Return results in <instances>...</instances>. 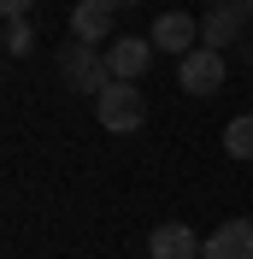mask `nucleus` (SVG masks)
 Returning a JSON list of instances; mask_svg holds the SVG:
<instances>
[{
	"label": "nucleus",
	"mask_w": 253,
	"mask_h": 259,
	"mask_svg": "<svg viewBox=\"0 0 253 259\" xmlns=\"http://www.w3.org/2000/svg\"><path fill=\"white\" fill-rule=\"evenodd\" d=\"M200 259H253V218H224L206 236Z\"/></svg>",
	"instance_id": "0eeeda50"
},
{
	"label": "nucleus",
	"mask_w": 253,
	"mask_h": 259,
	"mask_svg": "<svg viewBox=\"0 0 253 259\" xmlns=\"http://www.w3.org/2000/svg\"><path fill=\"white\" fill-rule=\"evenodd\" d=\"M212 6H241V0H212Z\"/></svg>",
	"instance_id": "2eb2a0df"
},
{
	"label": "nucleus",
	"mask_w": 253,
	"mask_h": 259,
	"mask_svg": "<svg viewBox=\"0 0 253 259\" xmlns=\"http://www.w3.org/2000/svg\"><path fill=\"white\" fill-rule=\"evenodd\" d=\"M106 65H112V82H142L147 65H153V41L147 35H118L106 48Z\"/></svg>",
	"instance_id": "39448f33"
},
{
	"label": "nucleus",
	"mask_w": 253,
	"mask_h": 259,
	"mask_svg": "<svg viewBox=\"0 0 253 259\" xmlns=\"http://www.w3.org/2000/svg\"><path fill=\"white\" fill-rule=\"evenodd\" d=\"M224 153H230V159H253V112H241V118L224 124Z\"/></svg>",
	"instance_id": "9d476101"
},
{
	"label": "nucleus",
	"mask_w": 253,
	"mask_h": 259,
	"mask_svg": "<svg viewBox=\"0 0 253 259\" xmlns=\"http://www.w3.org/2000/svg\"><path fill=\"white\" fill-rule=\"evenodd\" d=\"M224 71H230V65H224V53L194 48V53H183V59H177V89L200 100V95H212V89H224Z\"/></svg>",
	"instance_id": "20e7f679"
},
{
	"label": "nucleus",
	"mask_w": 253,
	"mask_h": 259,
	"mask_svg": "<svg viewBox=\"0 0 253 259\" xmlns=\"http://www.w3.org/2000/svg\"><path fill=\"white\" fill-rule=\"evenodd\" d=\"M200 236H194L183 218H171V224H153V236H147V253L153 259H200Z\"/></svg>",
	"instance_id": "6e6552de"
},
{
	"label": "nucleus",
	"mask_w": 253,
	"mask_h": 259,
	"mask_svg": "<svg viewBox=\"0 0 253 259\" xmlns=\"http://www.w3.org/2000/svg\"><path fill=\"white\" fill-rule=\"evenodd\" d=\"M0 48L12 53V59H24V53L35 48V35H30V18H6V35H0Z\"/></svg>",
	"instance_id": "9b49d317"
},
{
	"label": "nucleus",
	"mask_w": 253,
	"mask_h": 259,
	"mask_svg": "<svg viewBox=\"0 0 253 259\" xmlns=\"http://www.w3.org/2000/svg\"><path fill=\"white\" fill-rule=\"evenodd\" d=\"M247 12H253V0H247Z\"/></svg>",
	"instance_id": "dca6fc26"
},
{
	"label": "nucleus",
	"mask_w": 253,
	"mask_h": 259,
	"mask_svg": "<svg viewBox=\"0 0 253 259\" xmlns=\"http://www.w3.org/2000/svg\"><path fill=\"white\" fill-rule=\"evenodd\" d=\"M236 53H241V65H247V71H253V30H247V41H241Z\"/></svg>",
	"instance_id": "ddd939ff"
},
{
	"label": "nucleus",
	"mask_w": 253,
	"mask_h": 259,
	"mask_svg": "<svg viewBox=\"0 0 253 259\" xmlns=\"http://www.w3.org/2000/svg\"><path fill=\"white\" fill-rule=\"evenodd\" d=\"M106 6H142V0H106Z\"/></svg>",
	"instance_id": "4468645a"
},
{
	"label": "nucleus",
	"mask_w": 253,
	"mask_h": 259,
	"mask_svg": "<svg viewBox=\"0 0 253 259\" xmlns=\"http://www.w3.org/2000/svg\"><path fill=\"white\" fill-rule=\"evenodd\" d=\"M153 48H165V53H194L200 48V18H189V12H159L153 18V35H147Z\"/></svg>",
	"instance_id": "423d86ee"
},
{
	"label": "nucleus",
	"mask_w": 253,
	"mask_h": 259,
	"mask_svg": "<svg viewBox=\"0 0 253 259\" xmlns=\"http://www.w3.org/2000/svg\"><path fill=\"white\" fill-rule=\"evenodd\" d=\"M30 6H35V0H0V12H6V18H24Z\"/></svg>",
	"instance_id": "f8f14e48"
},
{
	"label": "nucleus",
	"mask_w": 253,
	"mask_h": 259,
	"mask_svg": "<svg viewBox=\"0 0 253 259\" xmlns=\"http://www.w3.org/2000/svg\"><path fill=\"white\" fill-rule=\"evenodd\" d=\"M95 118H100L106 130H118V136H124V130H142L147 100H142V89H136V82H112L106 95L95 100Z\"/></svg>",
	"instance_id": "f03ea898"
},
{
	"label": "nucleus",
	"mask_w": 253,
	"mask_h": 259,
	"mask_svg": "<svg viewBox=\"0 0 253 259\" xmlns=\"http://www.w3.org/2000/svg\"><path fill=\"white\" fill-rule=\"evenodd\" d=\"M247 0L241 6H212V12L200 18V48H212V53H230V48H241L247 41Z\"/></svg>",
	"instance_id": "7ed1b4c3"
},
{
	"label": "nucleus",
	"mask_w": 253,
	"mask_h": 259,
	"mask_svg": "<svg viewBox=\"0 0 253 259\" xmlns=\"http://www.w3.org/2000/svg\"><path fill=\"white\" fill-rule=\"evenodd\" d=\"M112 12H118V6H106V0H77V6H71V41H89V48L106 41L112 35Z\"/></svg>",
	"instance_id": "1a4fd4ad"
},
{
	"label": "nucleus",
	"mask_w": 253,
	"mask_h": 259,
	"mask_svg": "<svg viewBox=\"0 0 253 259\" xmlns=\"http://www.w3.org/2000/svg\"><path fill=\"white\" fill-rule=\"evenodd\" d=\"M59 77H65V89H77V95H106L112 89V65L100 59L89 41H65L59 48Z\"/></svg>",
	"instance_id": "f257e3e1"
}]
</instances>
